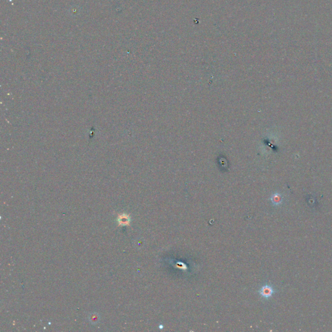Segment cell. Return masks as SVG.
<instances>
[{
    "instance_id": "6da1fadb",
    "label": "cell",
    "mask_w": 332,
    "mask_h": 332,
    "mask_svg": "<svg viewBox=\"0 0 332 332\" xmlns=\"http://www.w3.org/2000/svg\"><path fill=\"white\" fill-rule=\"evenodd\" d=\"M275 292V291L274 288L271 285H265L261 287V288L259 291V293L260 295L263 297L264 299H269L271 298Z\"/></svg>"
},
{
    "instance_id": "7a4b0ae2",
    "label": "cell",
    "mask_w": 332,
    "mask_h": 332,
    "mask_svg": "<svg viewBox=\"0 0 332 332\" xmlns=\"http://www.w3.org/2000/svg\"><path fill=\"white\" fill-rule=\"evenodd\" d=\"M271 200L274 206H279L282 202V197L280 193H274L271 196Z\"/></svg>"
},
{
    "instance_id": "3957f363",
    "label": "cell",
    "mask_w": 332,
    "mask_h": 332,
    "mask_svg": "<svg viewBox=\"0 0 332 332\" xmlns=\"http://www.w3.org/2000/svg\"><path fill=\"white\" fill-rule=\"evenodd\" d=\"M131 219L127 214H122L118 218V222L120 225H128L130 223Z\"/></svg>"
},
{
    "instance_id": "277c9868",
    "label": "cell",
    "mask_w": 332,
    "mask_h": 332,
    "mask_svg": "<svg viewBox=\"0 0 332 332\" xmlns=\"http://www.w3.org/2000/svg\"><path fill=\"white\" fill-rule=\"evenodd\" d=\"M162 328H163V326H162V325H161V326H160V328H161V329H162Z\"/></svg>"
}]
</instances>
